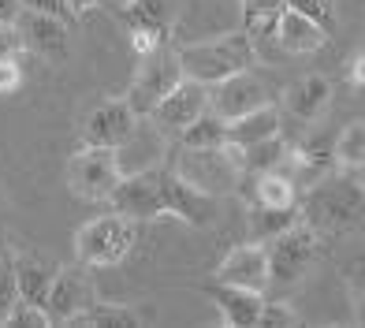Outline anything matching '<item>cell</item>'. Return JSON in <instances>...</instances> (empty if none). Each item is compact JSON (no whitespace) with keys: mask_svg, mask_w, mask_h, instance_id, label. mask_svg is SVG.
Returning a JSON list of instances; mask_svg holds the SVG:
<instances>
[{"mask_svg":"<svg viewBox=\"0 0 365 328\" xmlns=\"http://www.w3.org/2000/svg\"><path fill=\"white\" fill-rule=\"evenodd\" d=\"M257 56V48L250 41L246 30H235V34H220L212 41H194V45H182L179 48V68L187 78L194 82H220L227 75H239V71H250V63Z\"/></svg>","mask_w":365,"mask_h":328,"instance_id":"3","label":"cell"},{"mask_svg":"<svg viewBox=\"0 0 365 328\" xmlns=\"http://www.w3.org/2000/svg\"><path fill=\"white\" fill-rule=\"evenodd\" d=\"M123 19L130 30H153V34H168L175 23V4L172 0H127Z\"/></svg>","mask_w":365,"mask_h":328,"instance_id":"24","label":"cell"},{"mask_svg":"<svg viewBox=\"0 0 365 328\" xmlns=\"http://www.w3.org/2000/svg\"><path fill=\"white\" fill-rule=\"evenodd\" d=\"M138 123H142V116L127 105V97H108V101H101L86 116V123H82V138H86V145L120 150V145L135 135Z\"/></svg>","mask_w":365,"mask_h":328,"instance_id":"10","label":"cell"},{"mask_svg":"<svg viewBox=\"0 0 365 328\" xmlns=\"http://www.w3.org/2000/svg\"><path fill=\"white\" fill-rule=\"evenodd\" d=\"M108 205L115 212H123L130 220H160V217H175L190 227H209L217 220V198L205 190H197L194 183H187L175 168H149L127 172L115 183Z\"/></svg>","mask_w":365,"mask_h":328,"instance_id":"1","label":"cell"},{"mask_svg":"<svg viewBox=\"0 0 365 328\" xmlns=\"http://www.w3.org/2000/svg\"><path fill=\"white\" fill-rule=\"evenodd\" d=\"M239 194L250 198V205H298V187L284 168L272 172H246Z\"/></svg>","mask_w":365,"mask_h":328,"instance_id":"18","label":"cell"},{"mask_svg":"<svg viewBox=\"0 0 365 328\" xmlns=\"http://www.w3.org/2000/svg\"><path fill=\"white\" fill-rule=\"evenodd\" d=\"M23 8L41 11V15H56V19H63V23H75V11H71L68 0H23Z\"/></svg>","mask_w":365,"mask_h":328,"instance_id":"34","label":"cell"},{"mask_svg":"<svg viewBox=\"0 0 365 328\" xmlns=\"http://www.w3.org/2000/svg\"><path fill=\"white\" fill-rule=\"evenodd\" d=\"M23 86V68L15 56H4L0 60V93H15Z\"/></svg>","mask_w":365,"mask_h":328,"instance_id":"35","label":"cell"},{"mask_svg":"<svg viewBox=\"0 0 365 328\" xmlns=\"http://www.w3.org/2000/svg\"><path fill=\"white\" fill-rule=\"evenodd\" d=\"M123 4H127V0H123Z\"/></svg>","mask_w":365,"mask_h":328,"instance_id":"43","label":"cell"},{"mask_svg":"<svg viewBox=\"0 0 365 328\" xmlns=\"http://www.w3.org/2000/svg\"><path fill=\"white\" fill-rule=\"evenodd\" d=\"M351 78H354V86H361V90H365V53H358L354 68H351Z\"/></svg>","mask_w":365,"mask_h":328,"instance_id":"40","label":"cell"},{"mask_svg":"<svg viewBox=\"0 0 365 328\" xmlns=\"http://www.w3.org/2000/svg\"><path fill=\"white\" fill-rule=\"evenodd\" d=\"M328 105H331V82L324 75L298 78L294 86L287 90V97H284V108L291 112L294 120H302V123H317L328 112Z\"/></svg>","mask_w":365,"mask_h":328,"instance_id":"17","label":"cell"},{"mask_svg":"<svg viewBox=\"0 0 365 328\" xmlns=\"http://www.w3.org/2000/svg\"><path fill=\"white\" fill-rule=\"evenodd\" d=\"M175 142L187 145V150H217V145L227 142V120L217 116L212 108H205L194 123H187V127L179 130Z\"/></svg>","mask_w":365,"mask_h":328,"instance_id":"25","label":"cell"},{"mask_svg":"<svg viewBox=\"0 0 365 328\" xmlns=\"http://www.w3.org/2000/svg\"><path fill=\"white\" fill-rule=\"evenodd\" d=\"M242 4V30L250 34L254 48L276 41V23L284 15V0H239Z\"/></svg>","mask_w":365,"mask_h":328,"instance_id":"22","label":"cell"},{"mask_svg":"<svg viewBox=\"0 0 365 328\" xmlns=\"http://www.w3.org/2000/svg\"><path fill=\"white\" fill-rule=\"evenodd\" d=\"M276 45L287 56H309V53H321L328 45V30L317 26L313 19H306V15L284 8V15L276 23Z\"/></svg>","mask_w":365,"mask_h":328,"instance_id":"16","label":"cell"},{"mask_svg":"<svg viewBox=\"0 0 365 328\" xmlns=\"http://www.w3.org/2000/svg\"><path fill=\"white\" fill-rule=\"evenodd\" d=\"M261 324H272V328H291V324H302V314L279 294V299H269L261 309Z\"/></svg>","mask_w":365,"mask_h":328,"instance_id":"32","label":"cell"},{"mask_svg":"<svg viewBox=\"0 0 365 328\" xmlns=\"http://www.w3.org/2000/svg\"><path fill=\"white\" fill-rule=\"evenodd\" d=\"M0 324H15V328H48L53 324V317H48V309L38 306V302H30V299H15L11 309L4 314V321Z\"/></svg>","mask_w":365,"mask_h":328,"instance_id":"29","label":"cell"},{"mask_svg":"<svg viewBox=\"0 0 365 328\" xmlns=\"http://www.w3.org/2000/svg\"><path fill=\"white\" fill-rule=\"evenodd\" d=\"M15 30H19L23 48H30L34 56L45 60H68L71 56V23L56 19V15H41L23 8L19 19H15Z\"/></svg>","mask_w":365,"mask_h":328,"instance_id":"11","label":"cell"},{"mask_svg":"<svg viewBox=\"0 0 365 328\" xmlns=\"http://www.w3.org/2000/svg\"><path fill=\"white\" fill-rule=\"evenodd\" d=\"M279 130H284L279 105L264 101V105H257L254 112H246V116H239V120L227 123V142L242 150V145H257V142H264V138H276Z\"/></svg>","mask_w":365,"mask_h":328,"instance_id":"19","label":"cell"},{"mask_svg":"<svg viewBox=\"0 0 365 328\" xmlns=\"http://www.w3.org/2000/svg\"><path fill=\"white\" fill-rule=\"evenodd\" d=\"M269 246V287H294L306 280V272L313 269L321 250V239L309 224L298 220L294 227H287L284 235H276L264 242Z\"/></svg>","mask_w":365,"mask_h":328,"instance_id":"6","label":"cell"},{"mask_svg":"<svg viewBox=\"0 0 365 328\" xmlns=\"http://www.w3.org/2000/svg\"><path fill=\"white\" fill-rule=\"evenodd\" d=\"M172 168L194 183L197 190L212 194V198H220V194H239L242 187V150L239 145H217V150H187V145H179L175 157H172Z\"/></svg>","mask_w":365,"mask_h":328,"instance_id":"4","label":"cell"},{"mask_svg":"<svg viewBox=\"0 0 365 328\" xmlns=\"http://www.w3.org/2000/svg\"><path fill=\"white\" fill-rule=\"evenodd\" d=\"M209 299H212V306L220 309V321L227 328H254V324H261L264 294H257V291H242V287H227V284L212 280Z\"/></svg>","mask_w":365,"mask_h":328,"instance_id":"15","label":"cell"},{"mask_svg":"<svg viewBox=\"0 0 365 328\" xmlns=\"http://www.w3.org/2000/svg\"><path fill=\"white\" fill-rule=\"evenodd\" d=\"M19 48H23V41H19L15 23H0V60H4V56H19Z\"/></svg>","mask_w":365,"mask_h":328,"instance_id":"37","label":"cell"},{"mask_svg":"<svg viewBox=\"0 0 365 328\" xmlns=\"http://www.w3.org/2000/svg\"><path fill=\"white\" fill-rule=\"evenodd\" d=\"M217 284L269 294V246L250 239L235 250H227V257L217 265Z\"/></svg>","mask_w":365,"mask_h":328,"instance_id":"12","label":"cell"},{"mask_svg":"<svg viewBox=\"0 0 365 328\" xmlns=\"http://www.w3.org/2000/svg\"><path fill=\"white\" fill-rule=\"evenodd\" d=\"M90 302H93V280H90L86 265L78 261L71 269H56L53 287L45 294V309H48V317H53V324H68Z\"/></svg>","mask_w":365,"mask_h":328,"instance_id":"13","label":"cell"},{"mask_svg":"<svg viewBox=\"0 0 365 328\" xmlns=\"http://www.w3.org/2000/svg\"><path fill=\"white\" fill-rule=\"evenodd\" d=\"M120 179H123V168H120L115 150L86 145V150H78L68 160V187L86 202H108Z\"/></svg>","mask_w":365,"mask_h":328,"instance_id":"8","label":"cell"},{"mask_svg":"<svg viewBox=\"0 0 365 328\" xmlns=\"http://www.w3.org/2000/svg\"><path fill=\"white\" fill-rule=\"evenodd\" d=\"M23 11V0H0V23H15Z\"/></svg>","mask_w":365,"mask_h":328,"instance_id":"38","label":"cell"},{"mask_svg":"<svg viewBox=\"0 0 365 328\" xmlns=\"http://www.w3.org/2000/svg\"><path fill=\"white\" fill-rule=\"evenodd\" d=\"M168 41V34H153V30H130V45H135V53L145 56V53H153L157 45Z\"/></svg>","mask_w":365,"mask_h":328,"instance_id":"36","label":"cell"},{"mask_svg":"<svg viewBox=\"0 0 365 328\" xmlns=\"http://www.w3.org/2000/svg\"><path fill=\"white\" fill-rule=\"evenodd\" d=\"M298 220H302L298 205H250V212H246L250 235H254L257 242H269V239H276V235H284L287 227H294Z\"/></svg>","mask_w":365,"mask_h":328,"instance_id":"23","label":"cell"},{"mask_svg":"<svg viewBox=\"0 0 365 328\" xmlns=\"http://www.w3.org/2000/svg\"><path fill=\"white\" fill-rule=\"evenodd\" d=\"M291 145L284 138H264L257 145H242V172H272V168H284L287 164Z\"/></svg>","mask_w":365,"mask_h":328,"instance_id":"27","label":"cell"},{"mask_svg":"<svg viewBox=\"0 0 365 328\" xmlns=\"http://www.w3.org/2000/svg\"><path fill=\"white\" fill-rule=\"evenodd\" d=\"M269 101V90H264V82L250 71H239V75H227L220 82H212L209 86V108L224 116L227 123L246 116V112H254L257 105Z\"/></svg>","mask_w":365,"mask_h":328,"instance_id":"14","label":"cell"},{"mask_svg":"<svg viewBox=\"0 0 365 328\" xmlns=\"http://www.w3.org/2000/svg\"><path fill=\"white\" fill-rule=\"evenodd\" d=\"M138 220L123 217V212H101L78 227L75 235V257L82 261L86 269H115L123 265L127 254L135 250L138 232H135Z\"/></svg>","mask_w":365,"mask_h":328,"instance_id":"5","label":"cell"},{"mask_svg":"<svg viewBox=\"0 0 365 328\" xmlns=\"http://www.w3.org/2000/svg\"><path fill=\"white\" fill-rule=\"evenodd\" d=\"M361 164H365V120H354L336 135V168L354 172Z\"/></svg>","mask_w":365,"mask_h":328,"instance_id":"28","label":"cell"},{"mask_svg":"<svg viewBox=\"0 0 365 328\" xmlns=\"http://www.w3.org/2000/svg\"><path fill=\"white\" fill-rule=\"evenodd\" d=\"M287 160L294 164L298 172H309L313 179H321L324 172L336 168V138H328V135H309L306 142H298L294 150L287 153Z\"/></svg>","mask_w":365,"mask_h":328,"instance_id":"21","label":"cell"},{"mask_svg":"<svg viewBox=\"0 0 365 328\" xmlns=\"http://www.w3.org/2000/svg\"><path fill=\"white\" fill-rule=\"evenodd\" d=\"M71 4V11H75V19H82V15H90L93 8H101L105 0H68Z\"/></svg>","mask_w":365,"mask_h":328,"instance_id":"39","label":"cell"},{"mask_svg":"<svg viewBox=\"0 0 365 328\" xmlns=\"http://www.w3.org/2000/svg\"><path fill=\"white\" fill-rule=\"evenodd\" d=\"M343 284H346V291H351V302H354L358 321L365 324V257L351 261V265L343 269Z\"/></svg>","mask_w":365,"mask_h":328,"instance_id":"31","label":"cell"},{"mask_svg":"<svg viewBox=\"0 0 365 328\" xmlns=\"http://www.w3.org/2000/svg\"><path fill=\"white\" fill-rule=\"evenodd\" d=\"M11 269H15V287H19V299H30L45 306V294L53 287V276H56V265L45 261L41 254H19L11 257Z\"/></svg>","mask_w":365,"mask_h":328,"instance_id":"20","label":"cell"},{"mask_svg":"<svg viewBox=\"0 0 365 328\" xmlns=\"http://www.w3.org/2000/svg\"><path fill=\"white\" fill-rule=\"evenodd\" d=\"M15 299H19V287H15V269L8 257V261H0V321H4V314L11 309Z\"/></svg>","mask_w":365,"mask_h":328,"instance_id":"33","label":"cell"},{"mask_svg":"<svg viewBox=\"0 0 365 328\" xmlns=\"http://www.w3.org/2000/svg\"><path fill=\"white\" fill-rule=\"evenodd\" d=\"M298 212L317 239H346L365 224V190L354 175H321L298 202Z\"/></svg>","mask_w":365,"mask_h":328,"instance_id":"2","label":"cell"},{"mask_svg":"<svg viewBox=\"0 0 365 328\" xmlns=\"http://www.w3.org/2000/svg\"><path fill=\"white\" fill-rule=\"evenodd\" d=\"M68 324H86V328H138L142 317L135 314L130 306H120V302H90L82 314H75Z\"/></svg>","mask_w":365,"mask_h":328,"instance_id":"26","label":"cell"},{"mask_svg":"<svg viewBox=\"0 0 365 328\" xmlns=\"http://www.w3.org/2000/svg\"><path fill=\"white\" fill-rule=\"evenodd\" d=\"M182 78V68H179V48H172L168 41L157 45L153 53L138 56V71L130 78V93H127V105L138 112L145 120L149 112L157 108V101L164 93H172Z\"/></svg>","mask_w":365,"mask_h":328,"instance_id":"7","label":"cell"},{"mask_svg":"<svg viewBox=\"0 0 365 328\" xmlns=\"http://www.w3.org/2000/svg\"><path fill=\"white\" fill-rule=\"evenodd\" d=\"M0 261H8V254H4V242H0Z\"/></svg>","mask_w":365,"mask_h":328,"instance_id":"42","label":"cell"},{"mask_svg":"<svg viewBox=\"0 0 365 328\" xmlns=\"http://www.w3.org/2000/svg\"><path fill=\"white\" fill-rule=\"evenodd\" d=\"M209 108V86L205 82H194V78H187L182 75L179 78V86L172 90V93H164L160 101H157V108L149 112V123H153L164 138H175L187 123H194L202 112Z\"/></svg>","mask_w":365,"mask_h":328,"instance_id":"9","label":"cell"},{"mask_svg":"<svg viewBox=\"0 0 365 328\" xmlns=\"http://www.w3.org/2000/svg\"><path fill=\"white\" fill-rule=\"evenodd\" d=\"M354 179H358V187L365 190V164H361V168H354Z\"/></svg>","mask_w":365,"mask_h":328,"instance_id":"41","label":"cell"},{"mask_svg":"<svg viewBox=\"0 0 365 328\" xmlns=\"http://www.w3.org/2000/svg\"><path fill=\"white\" fill-rule=\"evenodd\" d=\"M284 8L306 15V19H313V23L324 26V30L336 26V0H284Z\"/></svg>","mask_w":365,"mask_h":328,"instance_id":"30","label":"cell"}]
</instances>
